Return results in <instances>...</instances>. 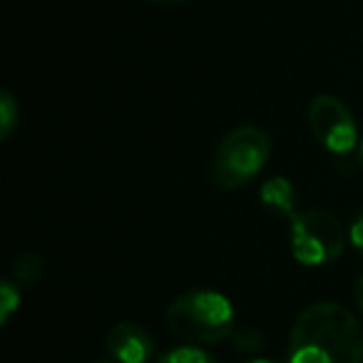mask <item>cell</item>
<instances>
[{
  "instance_id": "12",
  "label": "cell",
  "mask_w": 363,
  "mask_h": 363,
  "mask_svg": "<svg viewBox=\"0 0 363 363\" xmlns=\"http://www.w3.org/2000/svg\"><path fill=\"white\" fill-rule=\"evenodd\" d=\"M234 338H237V348L242 351H259L264 346L262 333L257 331H234Z\"/></svg>"
},
{
  "instance_id": "4",
  "label": "cell",
  "mask_w": 363,
  "mask_h": 363,
  "mask_svg": "<svg viewBox=\"0 0 363 363\" xmlns=\"http://www.w3.org/2000/svg\"><path fill=\"white\" fill-rule=\"evenodd\" d=\"M346 232L341 222L326 209H303L289 224V247L291 257L301 267H326L336 262L346 249Z\"/></svg>"
},
{
  "instance_id": "15",
  "label": "cell",
  "mask_w": 363,
  "mask_h": 363,
  "mask_svg": "<svg viewBox=\"0 0 363 363\" xmlns=\"http://www.w3.org/2000/svg\"><path fill=\"white\" fill-rule=\"evenodd\" d=\"M155 6H182V3H187V0H150Z\"/></svg>"
},
{
  "instance_id": "2",
  "label": "cell",
  "mask_w": 363,
  "mask_h": 363,
  "mask_svg": "<svg viewBox=\"0 0 363 363\" xmlns=\"http://www.w3.org/2000/svg\"><path fill=\"white\" fill-rule=\"evenodd\" d=\"M234 306L214 289H194L179 294L167 306V326L172 336L189 346H214L234 336Z\"/></svg>"
},
{
  "instance_id": "8",
  "label": "cell",
  "mask_w": 363,
  "mask_h": 363,
  "mask_svg": "<svg viewBox=\"0 0 363 363\" xmlns=\"http://www.w3.org/2000/svg\"><path fill=\"white\" fill-rule=\"evenodd\" d=\"M43 269H45V262H43L40 254L35 252H23L21 257H16L13 262V279L18 284H35L38 279L43 277Z\"/></svg>"
},
{
  "instance_id": "7",
  "label": "cell",
  "mask_w": 363,
  "mask_h": 363,
  "mask_svg": "<svg viewBox=\"0 0 363 363\" xmlns=\"http://www.w3.org/2000/svg\"><path fill=\"white\" fill-rule=\"evenodd\" d=\"M259 202L267 209L272 217H289L291 219L296 214L298 204V192L291 184V179L286 177H272L262 184L259 189Z\"/></svg>"
},
{
  "instance_id": "9",
  "label": "cell",
  "mask_w": 363,
  "mask_h": 363,
  "mask_svg": "<svg viewBox=\"0 0 363 363\" xmlns=\"http://www.w3.org/2000/svg\"><path fill=\"white\" fill-rule=\"evenodd\" d=\"M18 125H21V102L13 92H0V140H11Z\"/></svg>"
},
{
  "instance_id": "17",
  "label": "cell",
  "mask_w": 363,
  "mask_h": 363,
  "mask_svg": "<svg viewBox=\"0 0 363 363\" xmlns=\"http://www.w3.org/2000/svg\"><path fill=\"white\" fill-rule=\"evenodd\" d=\"M244 363H274V361H269V358H249V361H244Z\"/></svg>"
},
{
  "instance_id": "16",
  "label": "cell",
  "mask_w": 363,
  "mask_h": 363,
  "mask_svg": "<svg viewBox=\"0 0 363 363\" xmlns=\"http://www.w3.org/2000/svg\"><path fill=\"white\" fill-rule=\"evenodd\" d=\"M358 167L363 169V140H361V145H358Z\"/></svg>"
},
{
  "instance_id": "18",
  "label": "cell",
  "mask_w": 363,
  "mask_h": 363,
  "mask_svg": "<svg viewBox=\"0 0 363 363\" xmlns=\"http://www.w3.org/2000/svg\"><path fill=\"white\" fill-rule=\"evenodd\" d=\"M90 363H117V361L110 356V358H95V361H90Z\"/></svg>"
},
{
  "instance_id": "6",
  "label": "cell",
  "mask_w": 363,
  "mask_h": 363,
  "mask_svg": "<svg viewBox=\"0 0 363 363\" xmlns=\"http://www.w3.org/2000/svg\"><path fill=\"white\" fill-rule=\"evenodd\" d=\"M107 353L117 363H147L155 356V338L145 326L132 321H120L105 336Z\"/></svg>"
},
{
  "instance_id": "1",
  "label": "cell",
  "mask_w": 363,
  "mask_h": 363,
  "mask_svg": "<svg viewBox=\"0 0 363 363\" xmlns=\"http://www.w3.org/2000/svg\"><path fill=\"white\" fill-rule=\"evenodd\" d=\"M286 363H363V326L343 303H311L289 331Z\"/></svg>"
},
{
  "instance_id": "3",
  "label": "cell",
  "mask_w": 363,
  "mask_h": 363,
  "mask_svg": "<svg viewBox=\"0 0 363 363\" xmlns=\"http://www.w3.org/2000/svg\"><path fill=\"white\" fill-rule=\"evenodd\" d=\"M272 157V137L257 125H239L229 130L214 147L209 160V182L219 192L247 187L259 177Z\"/></svg>"
},
{
  "instance_id": "11",
  "label": "cell",
  "mask_w": 363,
  "mask_h": 363,
  "mask_svg": "<svg viewBox=\"0 0 363 363\" xmlns=\"http://www.w3.org/2000/svg\"><path fill=\"white\" fill-rule=\"evenodd\" d=\"M21 308V284L16 279H3L0 284V323H8Z\"/></svg>"
},
{
  "instance_id": "13",
  "label": "cell",
  "mask_w": 363,
  "mask_h": 363,
  "mask_svg": "<svg viewBox=\"0 0 363 363\" xmlns=\"http://www.w3.org/2000/svg\"><path fill=\"white\" fill-rule=\"evenodd\" d=\"M348 242L353 244L356 252L363 254V212L351 222V229H348Z\"/></svg>"
},
{
  "instance_id": "14",
  "label": "cell",
  "mask_w": 363,
  "mask_h": 363,
  "mask_svg": "<svg viewBox=\"0 0 363 363\" xmlns=\"http://www.w3.org/2000/svg\"><path fill=\"white\" fill-rule=\"evenodd\" d=\"M353 294H356L358 311L363 313V274H361V277H358V281H356V289H353Z\"/></svg>"
},
{
  "instance_id": "10",
  "label": "cell",
  "mask_w": 363,
  "mask_h": 363,
  "mask_svg": "<svg viewBox=\"0 0 363 363\" xmlns=\"http://www.w3.org/2000/svg\"><path fill=\"white\" fill-rule=\"evenodd\" d=\"M157 363H219V361L209 351H204L202 346L182 343V346H174L162 353V356L157 358Z\"/></svg>"
},
{
  "instance_id": "5",
  "label": "cell",
  "mask_w": 363,
  "mask_h": 363,
  "mask_svg": "<svg viewBox=\"0 0 363 363\" xmlns=\"http://www.w3.org/2000/svg\"><path fill=\"white\" fill-rule=\"evenodd\" d=\"M308 127L323 150L346 157L358 150V127L346 102L336 95L321 92L308 105Z\"/></svg>"
}]
</instances>
